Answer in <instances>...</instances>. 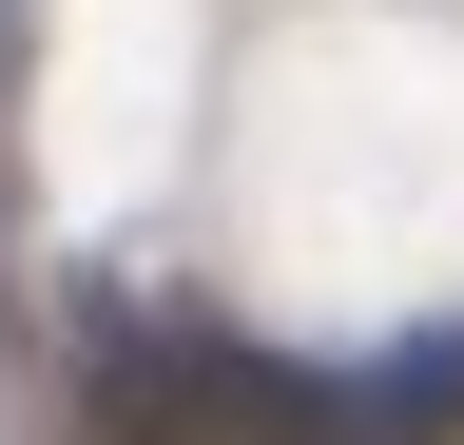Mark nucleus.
<instances>
[{"mask_svg":"<svg viewBox=\"0 0 464 445\" xmlns=\"http://www.w3.org/2000/svg\"><path fill=\"white\" fill-rule=\"evenodd\" d=\"M78 426L97 445H368V387L174 291H78Z\"/></svg>","mask_w":464,"mask_h":445,"instance_id":"obj_1","label":"nucleus"},{"mask_svg":"<svg viewBox=\"0 0 464 445\" xmlns=\"http://www.w3.org/2000/svg\"><path fill=\"white\" fill-rule=\"evenodd\" d=\"M348 387H368V445H464V329H426V349H387Z\"/></svg>","mask_w":464,"mask_h":445,"instance_id":"obj_2","label":"nucleus"}]
</instances>
